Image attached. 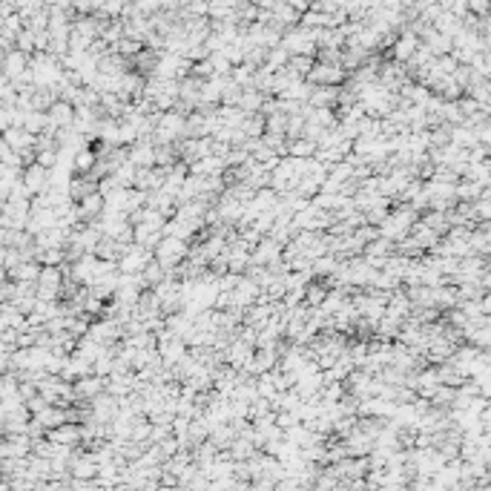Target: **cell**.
Returning <instances> with one entry per match:
<instances>
[{
    "instance_id": "cell-1",
    "label": "cell",
    "mask_w": 491,
    "mask_h": 491,
    "mask_svg": "<svg viewBox=\"0 0 491 491\" xmlns=\"http://www.w3.org/2000/svg\"><path fill=\"white\" fill-rule=\"evenodd\" d=\"M190 259V242L175 239V235H164V242L155 250V262H159L164 270H179V265H184Z\"/></svg>"
},
{
    "instance_id": "cell-2",
    "label": "cell",
    "mask_w": 491,
    "mask_h": 491,
    "mask_svg": "<svg viewBox=\"0 0 491 491\" xmlns=\"http://www.w3.org/2000/svg\"><path fill=\"white\" fill-rule=\"evenodd\" d=\"M155 262V253L141 247V244H130L127 250V256L118 262V270L124 273V276H141V273Z\"/></svg>"
},
{
    "instance_id": "cell-3",
    "label": "cell",
    "mask_w": 491,
    "mask_h": 491,
    "mask_svg": "<svg viewBox=\"0 0 491 491\" xmlns=\"http://www.w3.org/2000/svg\"><path fill=\"white\" fill-rule=\"evenodd\" d=\"M24 184L29 187V193L35 195V199H37V195H46L52 190V170L41 167V164L26 167L24 170Z\"/></svg>"
},
{
    "instance_id": "cell-4",
    "label": "cell",
    "mask_w": 491,
    "mask_h": 491,
    "mask_svg": "<svg viewBox=\"0 0 491 491\" xmlns=\"http://www.w3.org/2000/svg\"><path fill=\"white\" fill-rule=\"evenodd\" d=\"M3 144L12 147L17 155H29V152L37 150V135H32V132H26L21 127H15V130L3 132Z\"/></svg>"
},
{
    "instance_id": "cell-5",
    "label": "cell",
    "mask_w": 491,
    "mask_h": 491,
    "mask_svg": "<svg viewBox=\"0 0 491 491\" xmlns=\"http://www.w3.org/2000/svg\"><path fill=\"white\" fill-rule=\"evenodd\" d=\"M104 210H107V199L101 193H95L78 204V219H81V224H95L104 219Z\"/></svg>"
},
{
    "instance_id": "cell-6",
    "label": "cell",
    "mask_w": 491,
    "mask_h": 491,
    "mask_svg": "<svg viewBox=\"0 0 491 491\" xmlns=\"http://www.w3.org/2000/svg\"><path fill=\"white\" fill-rule=\"evenodd\" d=\"M57 227V213L55 207H32V219H29V227L26 233L32 235H41V233H49Z\"/></svg>"
},
{
    "instance_id": "cell-7",
    "label": "cell",
    "mask_w": 491,
    "mask_h": 491,
    "mask_svg": "<svg viewBox=\"0 0 491 491\" xmlns=\"http://www.w3.org/2000/svg\"><path fill=\"white\" fill-rule=\"evenodd\" d=\"M282 253L285 247L279 242H273L270 235H265V239L259 242V247L253 250V265H262V267H270V265H276L282 262Z\"/></svg>"
},
{
    "instance_id": "cell-8",
    "label": "cell",
    "mask_w": 491,
    "mask_h": 491,
    "mask_svg": "<svg viewBox=\"0 0 491 491\" xmlns=\"http://www.w3.org/2000/svg\"><path fill=\"white\" fill-rule=\"evenodd\" d=\"M130 161L139 170H152L155 167V144L152 139H139L130 147Z\"/></svg>"
},
{
    "instance_id": "cell-9",
    "label": "cell",
    "mask_w": 491,
    "mask_h": 491,
    "mask_svg": "<svg viewBox=\"0 0 491 491\" xmlns=\"http://www.w3.org/2000/svg\"><path fill=\"white\" fill-rule=\"evenodd\" d=\"M3 78H9V81H17L21 75H26L29 69H32V57L29 55H24V52H9V55H3Z\"/></svg>"
},
{
    "instance_id": "cell-10",
    "label": "cell",
    "mask_w": 491,
    "mask_h": 491,
    "mask_svg": "<svg viewBox=\"0 0 491 491\" xmlns=\"http://www.w3.org/2000/svg\"><path fill=\"white\" fill-rule=\"evenodd\" d=\"M75 394H78V402H92V400H98L101 394H107V380L95 377V374L78 380V382H75Z\"/></svg>"
},
{
    "instance_id": "cell-11",
    "label": "cell",
    "mask_w": 491,
    "mask_h": 491,
    "mask_svg": "<svg viewBox=\"0 0 491 491\" xmlns=\"http://www.w3.org/2000/svg\"><path fill=\"white\" fill-rule=\"evenodd\" d=\"M72 127H75V107L66 101H57L49 109V130L61 132V130H72Z\"/></svg>"
},
{
    "instance_id": "cell-12",
    "label": "cell",
    "mask_w": 491,
    "mask_h": 491,
    "mask_svg": "<svg viewBox=\"0 0 491 491\" xmlns=\"http://www.w3.org/2000/svg\"><path fill=\"white\" fill-rule=\"evenodd\" d=\"M49 440H52L55 445L78 448V443H84V431H81V425H75V422H66V425H61V428L49 431Z\"/></svg>"
},
{
    "instance_id": "cell-13",
    "label": "cell",
    "mask_w": 491,
    "mask_h": 491,
    "mask_svg": "<svg viewBox=\"0 0 491 491\" xmlns=\"http://www.w3.org/2000/svg\"><path fill=\"white\" fill-rule=\"evenodd\" d=\"M437 388H440V371H437V365L422 368L420 374H417V394L422 400H431V397L437 394Z\"/></svg>"
},
{
    "instance_id": "cell-14",
    "label": "cell",
    "mask_w": 491,
    "mask_h": 491,
    "mask_svg": "<svg viewBox=\"0 0 491 491\" xmlns=\"http://www.w3.org/2000/svg\"><path fill=\"white\" fill-rule=\"evenodd\" d=\"M159 350H161V359H164L167 368L181 365V362L190 357V345H187L184 339H172V342H167V345H159Z\"/></svg>"
},
{
    "instance_id": "cell-15",
    "label": "cell",
    "mask_w": 491,
    "mask_h": 491,
    "mask_svg": "<svg viewBox=\"0 0 491 491\" xmlns=\"http://www.w3.org/2000/svg\"><path fill=\"white\" fill-rule=\"evenodd\" d=\"M0 328H3V330L26 333L32 325H29V316H24V313L17 310L15 305H3V316H0Z\"/></svg>"
},
{
    "instance_id": "cell-16",
    "label": "cell",
    "mask_w": 491,
    "mask_h": 491,
    "mask_svg": "<svg viewBox=\"0 0 491 491\" xmlns=\"http://www.w3.org/2000/svg\"><path fill=\"white\" fill-rule=\"evenodd\" d=\"M69 190H72V202L81 204L84 199H89V195L98 193V181L92 179V175H75L72 184H69Z\"/></svg>"
},
{
    "instance_id": "cell-17",
    "label": "cell",
    "mask_w": 491,
    "mask_h": 491,
    "mask_svg": "<svg viewBox=\"0 0 491 491\" xmlns=\"http://www.w3.org/2000/svg\"><path fill=\"white\" fill-rule=\"evenodd\" d=\"M437 371H440V385H448V388H463L465 382H468V377L463 374V371L454 365V362H445V365H437Z\"/></svg>"
},
{
    "instance_id": "cell-18",
    "label": "cell",
    "mask_w": 491,
    "mask_h": 491,
    "mask_svg": "<svg viewBox=\"0 0 491 491\" xmlns=\"http://www.w3.org/2000/svg\"><path fill=\"white\" fill-rule=\"evenodd\" d=\"M365 256H368V259H391V256H397V244L380 235L377 242H371V244L365 247Z\"/></svg>"
},
{
    "instance_id": "cell-19",
    "label": "cell",
    "mask_w": 491,
    "mask_h": 491,
    "mask_svg": "<svg viewBox=\"0 0 491 491\" xmlns=\"http://www.w3.org/2000/svg\"><path fill=\"white\" fill-rule=\"evenodd\" d=\"M348 37L342 35V29H322L316 37V46L319 49H345Z\"/></svg>"
},
{
    "instance_id": "cell-20",
    "label": "cell",
    "mask_w": 491,
    "mask_h": 491,
    "mask_svg": "<svg viewBox=\"0 0 491 491\" xmlns=\"http://www.w3.org/2000/svg\"><path fill=\"white\" fill-rule=\"evenodd\" d=\"M316 152H319V144H313V141H307V139L290 141V159L310 161V159H316Z\"/></svg>"
},
{
    "instance_id": "cell-21",
    "label": "cell",
    "mask_w": 491,
    "mask_h": 491,
    "mask_svg": "<svg viewBox=\"0 0 491 491\" xmlns=\"http://www.w3.org/2000/svg\"><path fill=\"white\" fill-rule=\"evenodd\" d=\"M328 293H330V287H328L322 279L310 282V285H307V296H305V305H307V307H322V305H325V299H328Z\"/></svg>"
},
{
    "instance_id": "cell-22",
    "label": "cell",
    "mask_w": 491,
    "mask_h": 491,
    "mask_svg": "<svg viewBox=\"0 0 491 491\" xmlns=\"http://www.w3.org/2000/svg\"><path fill=\"white\" fill-rule=\"evenodd\" d=\"M24 130L32 132V135H44L49 130V112H26Z\"/></svg>"
},
{
    "instance_id": "cell-23",
    "label": "cell",
    "mask_w": 491,
    "mask_h": 491,
    "mask_svg": "<svg viewBox=\"0 0 491 491\" xmlns=\"http://www.w3.org/2000/svg\"><path fill=\"white\" fill-rule=\"evenodd\" d=\"M247 115H256V112H262V107H265V95L259 92V89H244V95H242V104H239Z\"/></svg>"
},
{
    "instance_id": "cell-24",
    "label": "cell",
    "mask_w": 491,
    "mask_h": 491,
    "mask_svg": "<svg viewBox=\"0 0 491 491\" xmlns=\"http://www.w3.org/2000/svg\"><path fill=\"white\" fill-rule=\"evenodd\" d=\"M457 290H460V302H483L485 293H488L483 282H465Z\"/></svg>"
},
{
    "instance_id": "cell-25",
    "label": "cell",
    "mask_w": 491,
    "mask_h": 491,
    "mask_svg": "<svg viewBox=\"0 0 491 491\" xmlns=\"http://www.w3.org/2000/svg\"><path fill=\"white\" fill-rule=\"evenodd\" d=\"M337 267H339V259L328 253V256H322V259L313 262V276H316V279H330L333 273H337Z\"/></svg>"
},
{
    "instance_id": "cell-26",
    "label": "cell",
    "mask_w": 491,
    "mask_h": 491,
    "mask_svg": "<svg viewBox=\"0 0 491 491\" xmlns=\"http://www.w3.org/2000/svg\"><path fill=\"white\" fill-rule=\"evenodd\" d=\"M454 402H457V388H448V385H440V388H437V394L431 397V405H434V408H443V411L454 408Z\"/></svg>"
},
{
    "instance_id": "cell-27",
    "label": "cell",
    "mask_w": 491,
    "mask_h": 491,
    "mask_svg": "<svg viewBox=\"0 0 491 491\" xmlns=\"http://www.w3.org/2000/svg\"><path fill=\"white\" fill-rule=\"evenodd\" d=\"M95 164H98V155H95L92 147L84 150V152H78L75 155V175H89L95 170Z\"/></svg>"
},
{
    "instance_id": "cell-28",
    "label": "cell",
    "mask_w": 491,
    "mask_h": 491,
    "mask_svg": "<svg viewBox=\"0 0 491 491\" xmlns=\"http://www.w3.org/2000/svg\"><path fill=\"white\" fill-rule=\"evenodd\" d=\"M287 64H290V55L282 49V46H276V49H270L267 52V69L270 72H282V69H287Z\"/></svg>"
},
{
    "instance_id": "cell-29",
    "label": "cell",
    "mask_w": 491,
    "mask_h": 491,
    "mask_svg": "<svg viewBox=\"0 0 491 491\" xmlns=\"http://www.w3.org/2000/svg\"><path fill=\"white\" fill-rule=\"evenodd\" d=\"M293 72H296L299 78H307L313 72V66H316V57H310V55H296V57H290V64H287Z\"/></svg>"
},
{
    "instance_id": "cell-30",
    "label": "cell",
    "mask_w": 491,
    "mask_h": 491,
    "mask_svg": "<svg viewBox=\"0 0 491 491\" xmlns=\"http://www.w3.org/2000/svg\"><path fill=\"white\" fill-rule=\"evenodd\" d=\"M233 81L239 84L242 89H250L253 84H256V69H250V66H244V64L235 66V69H233Z\"/></svg>"
},
{
    "instance_id": "cell-31",
    "label": "cell",
    "mask_w": 491,
    "mask_h": 491,
    "mask_svg": "<svg viewBox=\"0 0 491 491\" xmlns=\"http://www.w3.org/2000/svg\"><path fill=\"white\" fill-rule=\"evenodd\" d=\"M244 276H239V273H227V276H219L215 279V287H219V293H233L235 287L242 285Z\"/></svg>"
},
{
    "instance_id": "cell-32",
    "label": "cell",
    "mask_w": 491,
    "mask_h": 491,
    "mask_svg": "<svg viewBox=\"0 0 491 491\" xmlns=\"http://www.w3.org/2000/svg\"><path fill=\"white\" fill-rule=\"evenodd\" d=\"M17 52H24V55H35L37 52V46H35V32L32 29H24L21 32V37H17Z\"/></svg>"
},
{
    "instance_id": "cell-33",
    "label": "cell",
    "mask_w": 491,
    "mask_h": 491,
    "mask_svg": "<svg viewBox=\"0 0 491 491\" xmlns=\"http://www.w3.org/2000/svg\"><path fill=\"white\" fill-rule=\"evenodd\" d=\"M267 132L270 135H287V115H270L267 118Z\"/></svg>"
},
{
    "instance_id": "cell-34",
    "label": "cell",
    "mask_w": 491,
    "mask_h": 491,
    "mask_svg": "<svg viewBox=\"0 0 491 491\" xmlns=\"http://www.w3.org/2000/svg\"><path fill=\"white\" fill-rule=\"evenodd\" d=\"M468 12L483 21V17L491 15V3H488V0H471V3H468Z\"/></svg>"
},
{
    "instance_id": "cell-35",
    "label": "cell",
    "mask_w": 491,
    "mask_h": 491,
    "mask_svg": "<svg viewBox=\"0 0 491 491\" xmlns=\"http://www.w3.org/2000/svg\"><path fill=\"white\" fill-rule=\"evenodd\" d=\"M477 219H480L483 224L491 222V199H480V202H477Z\"/></svg>"
},
{
    "instance_id": "cell-36",
    "label": "cell",
    "mask_w": 491,
    "mask_h": 491,
    "mask_svg": "<svg viewBox=\"0 0 491 491\" xmlns=\"http://www.w3.org/2000/svg\"><path fill=\"white\" fill-rule=\"evenodd\" d=\"M483 313H485V316H491V290L485 293V299H483Z\"/></svg>"
}]
</instances>
